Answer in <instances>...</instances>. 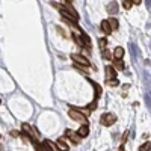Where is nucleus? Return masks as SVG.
I'll return each instance as SVG.
<instances>
[{
    "label": "nucleus",
    "mask_w": 151,
    "mask_h": 151,
    "mask_svg": "<svg viewBox=\"0 0 151 151\" xmlns=\"http://www.w3.org/2000/svg\"><path fill=\"white\" fill-rule=\"evenodd\" d=\"M77 134L79 137H86L88 134H89V127H88V124H83V125H80L79 127V130H77Z\"/></svg>",
    "instance_id": "nucleus-6"
},
{
    "label": "nucleus",
    "mask_w": 151,
    "mask_h": 151,
    "mask_svg": "<svg viewBox=\"0 0 151 151\" xmlns=\"http://www.w3.org/2000/svg\"><path fill=\"white\" fill-rule=\"evenodd\" d=\"M106 45H107V40H106V38H100V40H98V47L101 50H104Z\"/></svg>",
    "instance_id": "nucleus-16"
},
{
    "label": "nucleus",
    "mask_w": 151,
    "mask_h": 151,
    "mask_svg": "<svg viewBox=\"0 0 151 151\" xmlns=\"http://www.w3.org/2000/svg\"><path fill=\"white\" fill-rule=\"evenodd\" d=\"M68 115H70L73 119H76V121H86V116L80 112V109H74V107H71V109L68 110Z\"/></svg>",
    "instance_id": "nucleus-3"
},
{
    "label": "nucleus",
    "mask_w": 151,
    "mask_h": 151,
    "mask_svg": "<svg viewBox=\"0 0 151 151\" xmlns=\"http://www.w3.org/2000/svg\"><path fill=\"white\" fill-rule=\"evenodd\" d=\"M0 103H2V101H0Z\"/></svg>",
    "instance_id": "nucleus-25"
},
{
    "label": "nucleus",
    "mask_w": 151,
    "mask_h": 151,
    "mask_svg": "<svg viewBox=\"0 0 151 151\" xmlns=\"http://www.w3.org/2000/svg\"><path fill=\"white\" fill-rule=\"evenodd\" d=\"M103 58L104 59H112V55L109 53V50H106V48L103 50Z\"/></svg>",
    "instance_id": "nucleus-21"
},
{
    "label": "nucleus",
    "mask_w": 151,
    "mask_h": 151,
    "mask_svg": "<svg viewBox=\"0 0 151 151\" xmlns=\"http://www.w3.org/2000/svg\"><path fill=\"white\" fill-rule=\"evenodd\" d=\"M112 56H113V59H122L124 58V48L122 47H116L115 50H113Z\"/></svg>",
    "instance_id": "nucleus-10"
},
{
    "label": "nucleus",
    "mask_w": 151,
    "mask_h": 151,
    "mask_svg": "<svg viewBox=\"0 0 151 151\" xmlns=\"http://www.w3.org/2000/svg\"><path fill=\"white\" fill-rule=\"evenodd\" d=\"M116 122V115H113L110 112H106L101 115V124L103 125H112Z\"/></svg>",
    "instance_id": "nucleus-2"
},
{
    "label": "nucleus",
    "mask_w": 151,
    "mask_h": 151,
    "mask_svg": "<svg viewBox=\"0 0 151 151\" xmlns=\"http://www.w3.org/2000/svg\"><path fill=\"white\" fill-rule=\"evenodd\" d=\"M113 68L118 70V71H124V64H122V59H113Z\"/></svg>",
    "instance_id": "nucleus-13"
},
{
    "label": "nucleus",
    "mask_w": 151,
    "mask_h": 151,
    "mask_svg": "<svg viewBox=\"0 0 151 151\" xmlns=\"http://www.w3.org/2000/svg\"><path fill=\"white\" fill-rule=\"evenodd\" d=\"M71 59L76 62V64H77V65H82V67H88V68H89L91 67V62L89 60H88L85 56H82V55H76V53H73L71 55Z\"/></svg>",
    "instance_id": "nucleus-1"
},
{
    "label": "nucleus",
    "mask_w": 151,
    "mask_h": 151,
    "mask_svg": "<svg viewBox=\"0 0 151 151\" xmlns=\"http://www.w3.org/2000/svg\"><path fill=\"white\" fill-rule=\"evenodd\" d=\"M107 11L110 12V14H116V12H118V5L112 2V5H109V6H107Z\"/></svg>",
    "instance_id": "nucleus-15"
},
{
    "label": "nucleus",
    "mask_w": 151,
    "mask_h": 151,
    "mask_svg": "<svg viewBox=\"0 0 151 151\" xmlns=\"http://www.w3.org/2000/svg\"><path fill=\"white\" fill-rule=\"evenodd\" d=\"M11 136H14V137H17V136H18V133H17V132H11Z\"/></svg>",
    "instance_id": "nucleus-24"
},
{
    "label": "nucleus",
    "mask_w": 151,
    "mask_h": 151,
    "mask_svg": "<svg viewBox=\"0 0 151 151\" xmlns=\"http://www.w3.org/2000/svg\"><path fill=\"white\" fill-rule=\"evenodd\" d=\"M21 129H23V133H24V134H27V137H29L32 142L36 141V134L32 132V129H30V125H29V124H23V127H21Z\"/></svg>",
    "instance_id": "nucleus-4"
},
{
    "label": "nucleus",
    "mask_w": 151,
    "mask_h": 151,
    "mask_svg": "<svg viewBox=\"0 0 151 151\" xmlns=\"http://www.w3.org/2000/svg\"><path fill=\"white\" fill-rule=\"evenodd\" d=\"M101 30H103V32H104L106 35L112 33V29H110V26H109L107 20H103V21H101Z\"/></svg>",
    "instance_id": "nucleus-14"
},
{
    "label": "nucleus",
    "mask_w": 151,
    "mask_h": 151,
    "mask_svg": "<svg viewBox=\"0 0 151 151\" xmlns=\"http://www.w3.org/2000/svg\"><path fill=\"white\" fill-rule=\"evenodd\" d=\"M132 3H133V5H141L142 0H132Z\"/></svg>",
    "instance_id": "nucleus-23"
},
{
    "label": "nucleus",
    "mask_w": 151,
    "mask_h": 151,
    "mask_svg": "<svg viewBox=\"0 0 151 151\" xmlns=\"http://www.w3.org/2000/svg\"><path fill=\"white\" fill-rule=\"evenodd\" d=\"M73 40H74V42H77V45L83 47V42H82V38H80L79 35H76V33H73Z\"/></svg>",
    "instance_id": "nucleus-18"
},
{
    "label": "nucleus",
    "mask_w": 151,
    "mask_h": 151,
    "mask_svg": "<svg viewBox=\"0 0 151 151\" xmlns=\"http://www.w3.org/2000/svg\"><path fill=\"white\" fill-rule=\"evenodd\" d=\"M56 148H58L59 151H68V150H70V148H68V145H67V142L64 141V137L58 139V142H56Z\"/></svg>",
    "instance_id": "nucleus-8"
},
{
    "label": "nucleus",
    "mask_w": 151,
    "mask_h": 151,
    "mask_svg": "<svg viewBox=\"0 0 151 151\" xmlns=\"http://www.w3.org/2000/svg\"><path fill=\"white\" fill-rule=\"evenodd\" d=\"M95 107H97V100H94L91 104H88V110H95Z\"/></svg>",
    "instance_id": "nucleus-20"
},
{
    "label": "nucleus",
    "mask_w": 151,
    "mask_h": 151,
    "mask_svg": "<svg viewBox=\"0 0 151 151\" xmlns=\"http://www.w3.org/2000/svg\"><path fill=\"white\" fill-rule=\"evenodd\" d=\"M104 71H106V80H112V79H116V70L113 68V67L107 65Z\"/></svg>",
    "instance_id": "nucleus-5"
},
{
    "label": "nucleus",
    "mask_w": 151,
    "mask_h": 151,
    "mask_svg": "<svg viewBox=\"0 0 151 151\" xmlns=\"http://www.w3.org/2000/svg\"><path fill=\"white\" fill-rule=\"evenodd\" d=\"M65 134L68 136V139H70L73 144H79V142H80V137H77V134H76L73 130H67Z\"/></svg>",
    "instance_id": "nucleus-9"
},
{
    "label": "nucleus",
    "mask_w": 151,
    "mask_h": 151,
    "mask_svg": "<svg viewBox=\"0 0 151 151\" xmlns=\"http://www.w3.org/2000/svg\"><path fill=\"white\" fill-rule=\"evenodd\" d=\"M80 38H82V42H83V47H88V48H91V38L88 36L85 32L80 33Z\"/></svg>",
    "instance_id": "nucleus-11"
},
{
    "label": "nucleus",
    "mask_w": 151,
    "mask_h": 151,
    "mask_svg": "<svg viewBox=\"0 0 151 151\" xmlns=\"http://www.w3.org/2000/svg\"><path fill=\"white\" fill-rule=\"evenodd\" d=\"M107 23H109V26H110L112 30H116V29L119 27V23H118V20H116L115 17H110V18L107 20Z\"/></svg>",
    "instance_id": "nucleus-12"
},
{
    "label": "nucleus",
    "mask_w": 151,
    "mask_h": 151,
    "mask_svg": "<svg viewBox=\"0 0 151 151\" xmlns=\"http://www.w3.org/2000/svg\"><path fill=\"white\" fill-rule=\"evenodd\" d=\"M122 6H124V9H132V6H133V3H132V0H124L122 2Z\"/></svg>",
    "instance_id": "nucleus-19"
},
{
    "label": "nucleus",
    "mask_w": 151,
    "mask_h": 151,
    "mask_svg": "<svg viewBox=\"0 0 151 151\" xmlns=\"http://www.w3.org/2000/svg\"><path fill=\"white\" fill-rule=\"evenodd\" d=\"M150 150H151V142L150 141L145 142V144H142L141 148H139V151H150Z\"/></svg>",
    "instance_id": "nucleus-17"
},
{
    "label": "nucleus",
    "mask_w": 151,
    "mask_h": 151,
    "mask_svg": "<svg viewBox=\"0 0 151 151\" xmlns=\"http://www.w3.org/2000/svg\"><path fill=\"white\" fill-rule=\"evenodd\" d=\"M107 82V85H110V86H116L118 85V80L116 79H112V80H106Z\"/></svg>",
    "instance_id": "nucleus-22"
},
{
    "label": "nucleus",
    "mask_w": 151,
    "mask_h": 151,
    "mask_svg": "<svg viewBox=\"0 0 151 151\" xmlns=\"http://www.w3.org/2000/svg\"><path fill=\"white\" fill-rule=\"evenodd\" d=\"M91 83H92V86H94V100H98L100 98V95H101V86H100L98 83H95V82H92V80H89Z\"/></svg>",
    "instance_id": "nucleus-7"
}]
</instances>
